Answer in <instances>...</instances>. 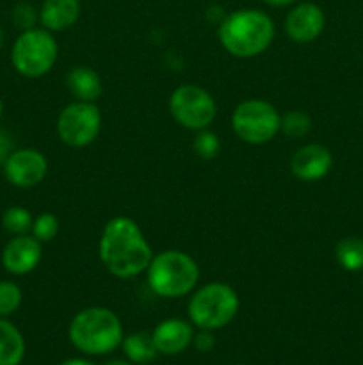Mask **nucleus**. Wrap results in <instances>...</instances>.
I'll return each instance as SVG.
<instances>
[{
  "instance_id": "obj_6",
  "label": "nucleus",
  "mask_w": 363,
  "mask_h": 365,
  "mask_svg": "<svg viewBox=\"0 0 363 365\" xmlns=\"http://www.w3.org/2000/svg\"><path fill=\"white\" fill-rule=\"evenodd\" d=\"M59 56L56 38L46 29H28L14 41L11 50V63L20 75L38 78L48 73Z\"/></svg>"
},
{
  "instance_id": "obj_11",
  "label": "nucleus",
  "mask_w": 363,
  "mask_h": 365,
  "mask_svg": "<svg viewBox=\"0 0 363 365\" xmlns=\"http://www.w3.org/2000/svg\"><path fill=\"white\" fill-rule=\"evenodd\" d=\"M326 27L324 11L317 4L302 2L288 11L285 18V34L294 43H312L322 34Z\"/></svg>"
},
{
  "instance_id": "obj_23",
  "label": "nucleus",
  "mask_w": 363,
  "mask_h": 365,
  "mask_svg": "<svg viewBox=\"0 0 363 365\" xmlns=\"http://www.w3.org/2000/svg\"><path fill=\"white\" fill-rule=\"evenodd\" d=\"M59 220H57V216H53L52 212H43L39 214L38 217H34V221H32V235H34L36 239H38L39 242H50L53 241V239L57 237V234H59Z\"/></svg>"
},
{
  "instance_id": "obj_20",
  "label": "nucleus",
  "mask_w": 363,
  "mask_h": 365,
  "mask_svg": "<svg viewBox=\"0 0 363 365\" xmlns=\"http://www.w3.org/2000/svg\"><path fill=\"white\" fill-rule=\"evenodd\" d=\"M312 130V118L302 110H288L281 114L280 132L290 139L305 138Z\"/></svg>"
},
{
  "instance_id": "obj_29",
  "label": "nucleus",
  "mask_w": 363,
  "mask_h": 365,
  "mask_svg": "<svg viewBox=\"0 0 363 365\" xmlns=\"http://www.w3.org/2000/svg\"><path fill=\"white\" fill-rule=\"evenodd\" d=\"M60 365H95V364L88 362V360H82V359H71V360H66V362H63Z\"/></svg>"
},
{
  "instance_id": "obj_32",
  "label": "nucleus",
  "mask_w": 363,
  "mask_h": 365,
  "mask_svg": "<svg viewBox=\"0 0 363 365\" xmlns=\"http://www.w3.org/2000/svg\"><path fill=\"white\" fill-rule=\"evenodd\" d=\"M2 113H4V103H2V98H0V120H2Z\"/></svg>"
},
{
  "instance_id": "obj_25",
  "label": "nucleus",
  "mask_w": 363,
  "mask_h": 365,
  "mask_svg": "<svg viewBox=\"0 0 363 365\" xmlns=\"http://www.w3.org/2000/svg\"><path fill=\"white\" fill-rule=\"evenodd\" d=\"M39 20V13H36L34 7L27 2H21L14 7L13 11V21L18 29H21V32L28 31V29H34L36 24Z\"/></svg>"
},
{
  "instance_id": "obj_14",
  "label": "nucleus",
  "mask_w": 363,
  "mask_h": 365,
  "mask_svg": "<svg viewBox=\"0 0 363 365\" xmlns=\"http://www.w3.org/2000/svg\"><path fill=\"white\" fill-rule=\"evenodd\" d=\"M152 337L160 355H178L192 344L194 324L191 321L171 317L157 324Z\"/></svg>"
},
{
  "instance_id": "obj_12",
  "label": "nucleus",
  "mask_w": 363,
  "mask_h": 365,
  "mask_svg": "<svg viewBox=\"0 0 363 365\" xmlns=\"http://www.w3.org/2000/svg\"><path fill=\"white\" fill-rule=\"evenodd\" d=\"M43 257V246L34 235H14L4 246L2 264L7 273L23 277L39 266Z\"/></svg>"
},
{
  "instance_id": "obj_3",
  "label": "nucleus",
  "mask_w": 363,
  "mask_h": 365,
  "mask_svg": "<svg viewBox=\"0 0 363 365\" xmlns=\"http://www.w3.org/2000/svg\"><path fill=\"white\" fill-rule=\"evenodd\" d=\"M70 341L85 355H107L123 342V324L112 310L89 307L71 319L68 328Z\"/></svg>"
},
{
  "instance_id": "obj_30",
  "label": "nucleus",
  "mask_w": 363,
  "mask_h": 365,
  "mask_svg": "<svg viewBox=\"0 0 363 365\" xmlns=\"http://www.w3.org/2000/svg\"><path fill=\"white\" fill-rule=\"evenodd\" d=\"M105 365H134L130 362V360H110V362H107Z\"/></svg>"
},
{
  "instance_id": "obj_4",
  "label": "nucleus",
  "mask_w": 363,
  "mask_h": 365,
  "mask_svg": "<svg viewBox=\"0 0 363 365\" xmlns=\"http://www.w3.org/2000/svg\"><path fill=\"white\" fill-rule=\"evenodd\" d=\"M146 278L149 289L160 298H184L198 287L199 266L189 253L166 250L153 255L146 269Z\"/></svg>"
},
{
  "instance_id": "obj_27",
  "label": "nucleus",
  "mask_w": 363,
  "mask_h": 365,
  "mask_svg": "<svg viewBox=\"0 0 363 365\" xmlns=\"http://www.w3.org/2000/svg\"><path fill=\"white\" fill-rule=\"evenodd\" d=\"M13 139L7 132L0 130V166H4V163L7 160V157L13 152Z\"/></svg>"
},
{
  "instance_id": "obj_9",
  "label": "nucleus",
  "mask_w": 363,
  "mask_h": 365,
  "mask_svg": "<svg viewBox=\"0 0 363 365\" xmlns=\"http://www.w3.org/2000/svg\"><path fill=\"white\" fill-rule=\"evenodd\" d=\"M102 130V114L96 103L71 102L57 116V135L71 148H85Z\"/></svg>"
},
{
  "instance_id": "obj_15",
  "label": "nucleus",
  "mask_w": 363,
  "mask_h": 365,
  "mask_svg": "<svg viewBox=\"0 0 363 365\" xmlns=\"http://www.w3.org/2000/svg\"><path fill=\"white\" fill-rule=\"evenodd\" d=\"M80 0H45L39 9V21L50 32H63L80 18Z\"/></svg>"
},
{
  "instance_id": "obj_18",
  "label": "nucleus",
  "mask_w": 363,
  "mask_h": 365,
  "mask_svg": "<svg viewBox=\"0 0 363 365\" xmlns=\"http://www.w3.org/2000/svg\"><path fill=\"white\" fill-rule=\"evenodd\" d=\"M121 348H123L125 356L132 364H148L159 355L152 334H146V331H137V334H130L123 337Z\"/></svg>"
},
{
  "instance_id": "obj_16",
  "label": "nucleus",
  "mask_w": 363,
  "mask_h": 365,
  "mask_svg": "<svg viewBox=\"0 0 363 365\" xmlns=\"http://www.w3.org/2000/svg\"><path fill=\"white\" fill-rule=\"evenodd\" d=\"M64 82L66 89L77 102L96 103V100L102 96V78L89 66H73L66 73Z\"/></svg>"
},
{
  "instance_id": "obj_13",
  "label": "nucleus",
  "mask_w": 363,
  "mask_h": 365,
  "mask_svg": "<svg viewBox=\"0 0 363 365\" xmlns=\"http://www.w3.org/2000/svg\"><path fill=\"white\" fill-rule=\"evenodd\" d=\"M333 168V155L330 148L319 143H310L295 150L290 159V171L302 182L322 180Z\"/></svg>"
},
{
  "instance_id": "obj_1",
  "label": "nucleus",
  "mask_w": 363,
  "mask_h": 365,
  "mask_svg": "<svg viewBox=\"0 0 363 365\" xmlns=\"http://www.w3.org/2000/svg\"><path fill=\"white\" fill-rule=\"evenodd\" d=\"M98 253L105 269L121 280L146 273L153 259L148 239L139 225L127 216L107 221L100 235Z\"/></svg>"
},
{
  "instance_id": "obj_10",
  "label": "nucleus",
  "mask_w": 363,
  "mask_h": 365,
  "mask_svg": "<svg viewBox=\"0 0 363 365\" xmlns=\"http://www.w3.org/2000/svg\"><path fill=\"white\" fill-rule=\"evenodd\" d=\"M4 175L14 187L31 189L41 184L48 171L46 157L36 148H18L4 163Z\"/></svg>"
},
{
  "instance_id": "obj_7",
  "label": "nucleus",
  "mask_w": 363,
  "mask_h": 365,
  "mask_svg": "<svg viewBox=\"0 0 363 365\" xmlns=\"http://www.w3.org/2000/svg\"><path fill=\"white\" fill-rule=\"evenodd\" d=\"M281 114L267 100L249 98L231 113V130L248 145H265L280 134Z\"/></svg>"
},
{
  "instance_id": "obj_26",
  "label": "nucleus",
  "mask_w": 363,
  "mask_h": 365,
  "mask_svg": "<svg viewBox=\"0 0 363 365\" xmlns=\"http://www.w3.org/2000/svg\"><path fill=\"white\" fill-rule=\"evenodd\" d=\"M192 344L196 346L198 351H210V349L216 346V337H214V331L210 330H199L198 334H194V339H192Z\"/></svg>"
},
{
  "instance_id": "obj_17",
  "label": "nucleus",
  "mask_w": 363,
  "mask_h": 365,
  "mask_svg": "<svg viewBox=\"0 0 363 365\" xmlns=\"http://www.w3.org/2000/svg\"><path fill=\"white\" fill-rule=\"evenodd\" d=\"M25 341L20 330L0 317V365H18L23 360Z\"/></svg>"
},
{
  "instance_id": "obj_31",
  "label": "nucleus",
  "mask_w": 363,
  "mask_h": 365,
  "mask_svg": "<svg viewBox=\"0 0 363 365\" xmlns=\"http://www.w3.org/2000/svg\"><path fill=\"white\" fill-rule=\"evenodd\" d=\"M2 46H4V31L2 27H0V50H2Z\"/></svg>"
},
{
  "instance_id": "obj_24",
  "label": "nucleus",
  "mask_w": 363,
  "mask_h": 365,
  "mask_svg": "<svg viewBox=\"0 0 363 365\" xmlns=\"http://www.w3.org/2000/svg\"><path fill=\"white\" fill-rule=\"evenodd\" d=\"M21 305V289L14 282H0V317H7L16 312Z\"/></svg>"
},
{
  "instance_id": "obj_2",
  "label": "nucleus",
  "mask_w": 363,
  "mask_h": 365,
  "mask_svg": "<svg viewBox=\"0 0 363 365\" xmlns=\"http://www.w3.org/2000/svg\"><path fill=\"white\" fill-rule=\"evenodd\" d=\"M273 18L260 9H237L226 14L217 29L221 46L230 56L251 59L265 52L274 41Z\"/></svg>"
},
{
  "instance_id": "obj_28",
  "label": "nucleus",
  "mask_w": 363,
  "mask_h": 365,
  "mask_svg": "<svg viewBox=\"0 0 363 365\" xmlns=\"http://www.w3.org/2000/svg\"><path fill=\"white\" fill-rule=\"evenodd\" d=\"M263 2L269 4V6L273 7H285V6H292L295 0H263Z\"/></svg>"
},
{
  "instance_id": "obj_5",
  "label": "nucleus",
  "mask_w": 363,
  "mask_h": 365,
  "mask_svg": "<svg viewBox=\"0 0 363 365\" xmlns=\"http://www.w3.org/2000/svg\"><path fill=\"white\" fill-rule=\"evenodd\" d=\"M241 299L235 289L224 282H210L196 287L189 299V319L199 330L216 331L235 319Z\"/></svg>"
},
{
  "instance_id": "obj_22",
  "label": "nucleus",
  "mask_w": 363,
  "mask_h": 365,
  "mask_svg": "<svg viewBox=\"0 0 363 365\" xmlns=\"http://www.w3.org/2000/svg\"><path fill=\"white\" fill-rule=\"evenodd\" d=\"M192 150L196 155L203 160H212L219 155L221 152V139L216 132L210 128H203V130L196 132V138L192 141Z\"/></svg>"
},
{
  "instance_id": "obj_21",
  "label": "nucleus",
  "mask_w": 363,
  "mask_h": 365,
  "mask_svg": "<svg viewBox=\"0 0 363 365\" xmlns=\"http://www.w3.org/2000/svg\"><path fill=\"white\" fill-rule=\"evenodd\" d=\"M32 221H34L32 214L25 207L20 205L9 207L2 216L4 228L13 235H23L27 232H31Z\"/></svg>"
},
{
  "instance_id": "obj_8",
  "label": "nucleus",
  "mask_w": 363,
  "mask_h": 365,
  "mask_svg": "<svg viewBox=\"0 0 363 365\" xmlns=\"http://www.w3.org/2000/svg\"><path fill=\"white\" fill-rule=\"evenodd\" d=\"M169 113L178 125L189 130H203L212 125L217 116L214 96L196 84H182L171 93Z\"/></svg>"
},
{
  "instance_id": "obj_19",
  "label": "nucleus",
  "mask_w": 363,
  "mask_h": 365,
  "mask_svg": "<svg viewBox=\"0 0 363 365\" xmlns=\"http://www.w3.org/2000/svg\"><path fill=\"white\" fill-rule=\"evenodd\" d=\"M337 262L349 273L363 271V239L359 237H344L338 241L335 248Z\"/></svg>"
}]
</instances>
